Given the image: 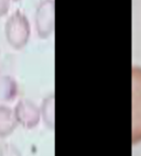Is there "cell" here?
<instances>
[{
	"mask_svg": "<svg viewBox=\"0 0 141 156\" xmlns=\"http://www.w3.org/2000/svg\"><path fill=\"white\" fill-rule=\"evenodd\" d=\"M5 34L8 44L14 50H21L30 37V24L21 11H16L8 18L5 25Z\"/></svg>",
	"mask_w": 141,
	"mask_h": 156,
	"instance_id": "6da1fadb",
	"label": "cell"
},
{
	"mask_svg": "<svg viewBox=\"0 0 141 156\" xmlns=\"http://www.w3.org/2000/svg\"><path fill=\"white\" fill-rule=\"evenodd\" d=\"M133 142L141 140V69H133Z\"/></svg>",
	"mask_w": 141,
	"mask_h": 156,
	"instance_id": "7a4b0ae2",
	"label": "cell"
},
{
	"mask_svg": "<svg viewBox=\"0 0 141 156\" xmlns=\"http://www.w3.org/2000/svg\"><path fill=\"white\" fill-rule=\"evenodd\" d=\"M18 123L26 128H32L39 121V111L33 103L28 100H20L14 109Z\"/></svg>",
	"mask_w": 141,
	"mask_h": 156,
	"instance_id": "3957f363",
	"label": "cell"
},
{
	"mask_svg": "<svg viewBox=\"0 0 141 156\" xmlns=\"http://www.w3.org/2000/svg\"><path fill=\"white\" fill-rule=\"evenodd\" d=\"M18 124L14 111L8 106L0 105V139H5L13 133Z\"/></svg>",
	"mask_w": 141,
	"mask_h": 156,
	"instance_id": "277c9868",
	"label": "cell"
},
{
	"mask_svg": "<svg viewBox=\"0 0 141 156\" xmlns=\"http://www.w3.org/2000/svg\"><path fill=\"white\" fill-rule=\"evenodd\" d=\"M51 5L49 2H43L41 3V6L39 7L37 14V25H38V31H39L40 35H46L49 33V29H50V24H51V17H52V11H51Z\"/></svg>",
	"mask_w": 141,
	"mask_h": 156,
	"instance_id": "5b68a950",
	"label": "cell"
},
{
	"mask_svg": "<svg viewBox=\"0 0 141 156\" xmlns=\"http://www.w3.org/2000/svg\"><path fill=\"white\" fill-rule=\"evenodd\" d=\"M17 95L16 81L9 76L0 77V101H11Z\"/></svg>",
	"mask_w": 141,
	"mask_h": 156,
	"instance_id": "8992f818",
	"label": "cell"
},
{
	"mask_svg": "<svg viewBox=\"0 0 141 156\" xmlns=\"http://www.w3.org/2000/svg\"><path fill=\"white\" fill-rule=\"evenodd\" d=\"M0 156H20V154L13 145L5 143L0 145Z\"/></svg>",
	"mask_w": 141,
	"mask_h": 156,
	"instance_id": "52a82bcc",
	"label": "cell"
},
{
	"mask_svg": "<svg viewBox=\"0 0 141 156\" xmlns=\"http://www.w3.org/2000/svg\"><path fill=\"white\" fill-rule=\"evenodd\" d=\"M11 0H0V19L8 13Z\"/></svg>",
	"mask_w": 141,
	"mask_h": 156,
	"instance_id": "ba28073f",
	"label": "cell"
},
{
	"mask_svg": "<svg viewBox=\"0 0 141 156\" xmlns=\"http://www.w3.org/2000/svg\"><path fill=\"white\" fill-rule=\"evenodd\" d=\"M11 1H19V0H11Z\"/></svg>",
	"mask_w": 141,
	"mask_h": 156,
	"instance_id": "9c48e42d",
	"label": "cell"
}]
</instances>
